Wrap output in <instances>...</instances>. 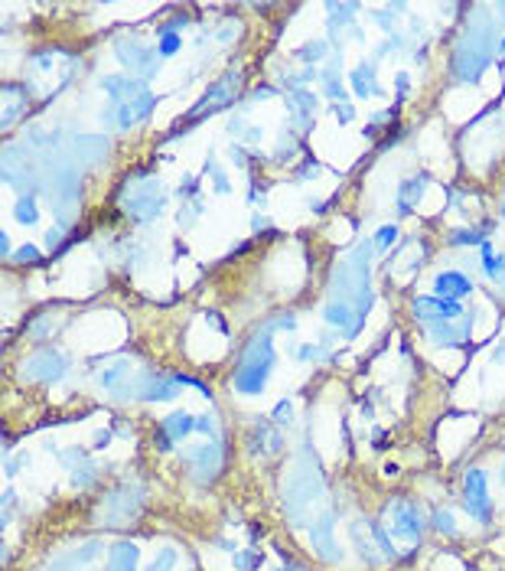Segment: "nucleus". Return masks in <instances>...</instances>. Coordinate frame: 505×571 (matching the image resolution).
<instances>
[{
    "label": "nucleus",
    "mask_w": 505,
    "mask_h": 571,
    "mask_svg": "<svg viewBox=\"0 0 505 571\" xmlns=\"http://www.w3.org/2000/svg\"><path fill=\"white\" fill-rule=\"evenodd\" d=\"M179 49H183V36H179V33H167V36H160L157 56H160V59H170V56H177Z\"/></svg>",
    "instance_id": "nucleus-28"
},
{
    "label": "nucleus",
    "mask_w": 505,
    "mask_h": 571,
    "mask_svg": "<svg viewBox=\"0 0 505 571\" xmlns=\"http://www.w3.org/2000/svg\"><path fill=\"white\" fill-rule=\"evenodd\" d=\"M254 454H278L280 447H284V437L274 431V425L271 421H258V428L251 431V444H248Z\"/></svg>",
    "instance_id": "nucleus-14"
},
{
    "label": "nucleus",
    "mask_w": 505,
    "mask_h": 571,
    "mask_svg": "<svg viewBox=\"0 0 505 571\" xmlns=\"http://www.w3.org/2000/svg\"><path fill=\"white\" fill-rule=\"evenodd\" d=\"M424 526H427V522H424L421 506L411 503V500H395V503L388 506V512H385V529L391 532V538L404 542L408 548L421 542Z\"/></svg>",
    "instance_id": "nucleus-3"
},
{
    "label": "nucleus",
    "mask_w": 505,
    "mask_h": 571,
    "mask_svg": "<svg viewBox=\"0 0 505 571\" xmlns=\"http://www.w3.org/2000/svg\"><path fill=\"white\" fill-rule=\"evenodd\" d=\"M114 56H118L121 62H124L131 72H134L137 78H153V72L160 69V56H157V49H147L143 43H137V40H131V36H124V40H118L114 43Z\"/></svg>",
    "instance_id": "nucleus-5"
},
{
    "label": "nucleus",
    "mask_w": 505,
    "mask_h": 571,
    "mask_svg": "<svg viewBox=\"0 0 505 571\" xmlns=\"http://www.w3.org/2000/svg\"><path fill=\"white\" fill-rule=\"evenodd\" d=\"M13 252H17V248L10 245V235H7V232H0V255H4V258H13Z\"/></svg>",
    "instance_id": "nucleus-43"
},
{
    "label": "nucleus",
    "mask_w": 505,
    "mask_h": 571,
    "mask_svg": "<svg viewBox=\"0 0 505 571\" xmlns=\"http://www.w3.org/2000/svg\"><path fill=\"white\" fill-rule=\"evenodd\" d=\"M108 571H137V546L114 542L108 548Z\"/></svg>",
    "instance_id": "nucleus-17"
},
{
    "label": "nucleus",
    "mask_w": 505,
    "mask_h": 571,
    "mask_svg": "<svg viewBox=\"0 0 505 571\" xmlns=\"http://www.w3.org/2000/svg\"><path fill=\"white\" fill-rule=\"evenodd\" d=\"M323 320H326L329 326H336L345 340H352L355 333L362 330V314L352 310L345 300H333V304H326V307H323Z\"/></svg>",
    "instance_id": "nucleus-9"
},
{
    "label": "nucleus",
    "mask_w": 505,
    "mask_h": 571,
    "mask_svg": "<svg viewBox=\"0 0 505 571\" xmlns=\"http://www.w3.org/2000/svg\"><path fill=\"white\" fill-rule=\"evenodd\" d=\"M186 467L193 470L202 483H209L222 467V444L209 441V444H199V447H189L186 451Z\"/></svg>",
    "instance_id": "nucleus-8"
},
{
    "label": "nucleus",
    "mask_w": 505,
    "mask_h": 571,
    "mask_svg": "<svg viewBox=\"0 0 505 571\" xmlns=\"http://www.w3.org/2000/svg\"><path fill=\"white\" fill-rule=\"evenodd\" d=\"M333 114H336L339 124H349L355 118V105L352 102H343V105H333Z\"/></svg>",
    "instance_id": "nucleus-36"
},
{
    "label": "nucleus",
    "mask_w": 505,
    "mask_h": 571,
    "mask_svg": "<svg viewBox=\"0 0 505 571\" xmlns=\"http://www.w3.org/2000/svg\"><path fill=\"white\" fill-rule=\"evenodd\" d=\"M59 242H62V232H59V229H49V232H46V245H49V248H56Z\"/></svg>",
    "instance_id": "nucleus-45"
},
{
    "label": "nucleus",
    "mask_w": 505,
    "mask_h": 571,
    "mask_svg": "<svg viewBox=\"0 0 505 571\" xmlns=\"http://www.w3.org/2000/svg\"><path fill=\"white\" fill-rule=\"evenodd\" d=\"M352 92L355 98H369V95H381V86L379 78H375V66L372 62H359V66L352 69Z\"/></svg>",
    "instance_id": "nucleus-15"
},
{
    "label": "nucleus",
    "mask_w": 505,
    "mask_h": 571,
    "mask_svg": "<svg viewBox=\"0 0 505 571\" xmlns=\"http://www.w3.org/2000/svg\"><path fill=\"white\" fill-rule=\"evenodd\" d=\"M278 353H274V326H264L244 343L242 363L235 369V392L242 395H261L268 385L271 372H274Z\"/></svg>",
    "instance_id": "nucleus-1"
},
{
    "label": "nucleus",
    "mask_w": 505,
    "mask_h": 571,
    "mask_svg": "<svg viewBox=\"0 0 505 571\" xmlns=\"http://www.w3.org/2000/svg\"><path fill=\"white\" fill-rule=\"evenodd\" d=\"M179 193H183V196H189L196 203V199H199V177H183V183H179Z\"/></svg>",
    "instance_id": "nucleus-38"
},
{
    "label": "nucleus",
    "mask_w": 505,
    "mask_h": 571,
    "mask_svg": "<svg viewBox=\"0 0 505 571\" xmlns=\"http://www.w3.org/2000/svg\"><path fill=\"white\" fill-rule=\"evenodd\" d=\"M398 239V225H381L379 232H375V239H372V245L379 248V252H385L388 245H395Z\"/></svg>",
    "instance_id": "nucleus-33"
},
{
    "label": "nucleus",
    "mask_w": 505,
    "mask_h": 571,
    "mask_svg": "<svg viewBox=\"0 0 505 571\" xmlns=\"http://www.w3.org/2000/svg\"><path fill=\"white\" fill-rule=\"evenodd\" d=\"M258 98H278V88H274V86H258L251 95H248V98H244V105L258 102Z\"/></svg>",
    "instance_id": "nucleus-40"
},
{
    "label": "nucleus",
    "mask_w": 505,
    "mask_h": 571,
    "mask_svg": "<svg viewBox=\"0 0 505 571\" xmlns=\"http://www.w3.org/2000/svg\"><path fill=\"white\" fill-rule=\"evenodd\" d=\"M294 356L300 359V363H316V359L326 356V346H323V343H307V346H297Z\"/></svg>",
    "instance_id": "nucleus-30"
},
{
    "label": "nucleus",
    "mask_w": 505,
    "mask_h": 571,
    "mask_svg": "<svg viewBox=\"0 0 505 571\" xmlns=\"http://www.w3.org/2000/svg\"><path fill=\"white\" fill-rule=\"evenodd\" d=\"M492 356H496V363H502V359H505V343H502V346H499L496 353H492Z\"/></svg>",
    "instance_id": "nucleus-47"
},
{
    "label": "nucleus",
    "mask_w": 505,
    "mask_h": 571,
    "mask_svg": "<svg viewBox=\"0 0 505 571\" xmlns=\"http://www.w3.org/2000/svg\"><path fill=\"white\" fill-rule=\"evenodd\" d=\"M196 431H199V435H206V437H212L215 431H219V428H215V418H212V415H199V418H196Z\"/></svg>",
    "instance_id": "nucleus-39"
},
{
    "label": "nucleus",
    "mask_w": 505,
    "mask_h": 571,
    "mask_svg": "<svg viewBox=\"0 0 505 571\" xmlns=\"http://www.w3.org/2000/svg\"><path fill=\"white\" fill-rule=\"evenodd\" d=\"M329 40H310V43H303L300 49H294V59L297 62H307V69H313L316 62L329 59Z\"/></svg>",
    "instance_id": "nucleus-18"
},
{
    "label": "nucleus",
    "mask_w": 505,
    "mask_h": 571,
    "mask_svg": "<svg viewBox=\"0 0 505 571\" xmlns=\"http://www.w3.org/2000/svg\"><path fill=\"white\" fill-rule=\"evenodd\" d=\"M160 428L173 437V441H186V437L196 431V415H189V411H173V415H167L160 421Z\"/></svg>",
    "instance_id": "nucleus-16"
},
{
    "label": "nucleus",
    "mask_w": 505,
    "mask_h": 571,
    "mask_svg": "<svg viewBox=\"0 0 505 571\" xmlns=\"http://www.w3.org/2000/svg\"><path fill=\"white\" fill-rule=\"evenodd\" d=\"M486 235L489 232H482V229H456L450 235V242L453 245H486Z\"/></svg>",
    "instance_id": "nucleus-27"
},
{
    "label": "nucleus",
    "mask_w": 505,
    "mask_h": 571,
    "mask_svg": "<svg viewBox=\"0 0 505 571\" xmlns=\"http://www.w3.org/2000/svg\"><path fill=\"white\" fill-rule=\"evenodd\" d=\"M66 372H69V359L56 350H36L20 366V375L30 379V382H59V379H66Z\"/></svg>",
    "instance_id": "nucleus-4"
},
{
    "label": "nucleus",
    "mask_w": 505,
    "mask_h": 571,
    "mask_svg": "<svg viewBox=\"0 0 505 571\" xmlns=\"http://www.w3.org/2000/svg\"><path fill=\"white\" fill-rule=\"evenodd\" d=\"M177 562H179L177 548H173V546H163L160 555H157V558L147 565V571H173V565H177Z\"/></svg>",
    "instance_id": "nucleus-26"
},
{
    "label": "nucleus",
    "mask_w": 505,
    "mask_h": 571,
    "mask_svg": "<svg viewBox=\"0 0 505 571\" xmlns=\"http://www.w3.org/2000/svg\"><path fill=\"white\" fill-rule=\"evenodd\" d=\"M13 264H40L42 255H40V248L36 245H20L17 252H13V258H10Z\"/></svg>",
    "instance_id": "nucleus-32"
},
{
    "label": "nucleus",
    "mask_w": 505,
    "mask_h": 571,
    "mask_svg": "<svg viewBox=\"0 0 505 571\" xmlns=\"http://www.w3.org/2000/svg\"><path fill=\"white\" fill-rule=\"evenodd\" d=\"M434 294L444 300H460L466 294H473V281L463 271H440L434 278Z\"/></svg>",
    "instance_id": "nucleus-12"
},
{
    "label": "nucleus",
    "mask_w": 505,
    "mask_h": 571,
    "mask_svg": "<svg viewBox=\"0 0 505 571\" xmlns=\"http://www.w3.org/2000/svg\"><path fill=\"white\" fill-rule=\"evenodd\" d=\"M167 189H163L160 179H134V187H127L124 199H121V206H124V213L131 216V219L137 222H150L157 219V216H163V209H167Z\"/></svg>",
    "instance_id": "nucleus-2"
},
{
    "label": "nucleus",
    "mask_w": 505,
    "mask_h": 571,
    "mask_svg": "<svg viewBox=\"0 0 505 571\" xmlns=\"http://www.w3.org/2000/svg\"><path fill=\"white\" fill-rule=\"evenodd\" d=\"M434 526H437L440 532H456V526H453V516H450V512H444V510H440V512H434Z\"/></svg>",
    "instance_id": "nucleus-41"
},
{
    "label": "nucleus",
    "mask_w": 505,
    "mask_h": 571,
    "mask_svg": "<svg viewBox=\"0 0 505 571\" xmlns=\"http://www.w3.org/2000/svg\"><path fill=\"white\" fill-rule=\"evenodd\" d=\"M271 415H274V425H290V421H294V401L280 399L278 405H274V411H271Z\"/></svg>",
    "instance_id": "nucleus-34"
},
{
    "label": "nucleus",
    "mask_w": 505,
    "mask_h": 571,
    "mask_svg": "<svg viewBox=\"0 0 505 571\" xmlns=\"http://www.w3.org/2000/svg\"><path fill=\"white\" fill-rule=\"evenodd\" d=\"M482 271H486L489 278L499 284V288L505 284V258L496 255V252H492L489 245H482Z\"/></svg>",
    "instance_id": "nucleus-20"
},
{
    "label": "nucleus",
    "mask_w": 505,
    "mask_h": 571,
    "mask_svg": "<svg viewBox=\"0 0 505 571\" xmlns=\"http://www.w3.org/2000/svg\"><path fill=\"white\" fill-rule=\"evenodd\" d=\"M287 108H290V118L300 124V131H310L313 128V118L320 111V102L310 88H297V92L287 95Z\"/></svg>",
    "instance_id": "nucleus-11"
},
{
    "label": "nucleus",
    "mask_w": 505,
    "mask_h": 571,
    "mask_svg": "<svg viewBox=\"0 0 505 571\" xmlns=\"http://www.w3.org/2000/svg\"><path fill=\"white\" fill-rule=\"evenodd\" d=\"M502 216H505V206H502Z\"/></svg>",
    "instance_id": "nucleus-49"
},
{
    "label": "nucleus",
    "mask_w": 505,
    "mask_h": 571,
    "mask_svg": "<svg viewBox=\"0 0 505 571\" xmlns=\"http://www.w3.org/2000/svg\"><path fill=\"white\" fill-rule=\"evenodd\" d=\"M427 179H430L427 173H414V177L398 183V216H411L414 203L421 199L424 187H427Z\"/></svg>",
    "instance_id": "nucleus-13"
},
{
    "label": "nucleus",
    "mask_w": 505,
    "mask_h": 571,
    "mask_svg": "<svg viewBox=\"0 0 505 571\" xmlns=\"http://www.w3.org/2000/svg\"><path fill=\"white\" fill-rule=\"evenodd\" d=\"M202 213H206V206H202V199H196V203H189V206H183V209H179L177 222L183 225V229H189V225H193V222L199 219Z\"/></svg>",
    "instance_id": "nucleus-31"
},
{
    "label": "nucleus",
    "mask_w": 505,
    "mask_h": 571,
    "mask_svg": "<svg viewBox=\"0 0 505 571\" xmlns=\"http://www.w3.org/2000/svg\"><path fill=\"white\" fill-rule=\"evenodd\" d=\"M228 131H232V137H238V144H258L261 141V128H254V124H244L242 118H232V124H228Z\"/></svg>",
    "instance_id": "nucleus-23"
},
{
    "label": "nucleus",
    "mask_w": 505,
    "mask_h": 571,
    "mask_svg": "<svg viewBox=\"0 0 505 571\" xmlns=\"http://www.w3.org/2000/svg\"><path fill=\"white\" fill-rule=\"evenodd\" d=\"M127 369H131V363H127V359L111 363L108 369H101V372H98V385L105 389V392H114V389H118V382L127 375Z\"/></svg>",
    "instance_id": "nucleus-19"
},
{
    "label": "nucleus",
    "mask_w": 505,
    "mask_h": 571,
    "mask_svg": "<svg viewBox=\"0 0 505 571\" xmlns=\"http://www.w3.org/2000/svg\"><path fill=\"white\" fill-rule=\"evenodd\" d=\"M280 571H290V568H280Z\"/></svg>",
    "instance_id": "nucleus-48"
},
{
    "label": "nucleus",
    "mask_w": 505,
    "mask_h": 571,
    "mask_svg": "<svg viewBox=\"0 0 505 571\" xmlns=\"http://www.w3.org/2000/svg\"><path fill=\"white\" fill-rule=\"evenodd\" d=\"M411 314L421 324H440V320H463L466 310L460 307V300H444V298H414Z\"/></svg>",
    "instance_id": "nucleus-7"
},
{
    "label": "nucleus",
    "mask_w": 505,
    "mask_h": 571,
    "mask_svg": "<svg viewBox=\"0 0 505 571\" xmlns=\"http://www.w3.org/2000/svg\"><path fill=\"white\" fill-rule=\"evenodd\" d=\"M251 229H254V232L271 229V219H264V216H254V219H251Z\"/></svg>",
    "instance_id": "nucleus-46"
},
{
    "label": "nucleus",
    "mask_w": 505,
    "mask_h": 571,
    "mask_svg": "<svg viewBox=\"0 0 505 571\" xmlns=\"http://www.w3.org/2000/svg\"><path fill=\"white\" fill-rule=\"evenodd\" d=\"M264 565V555L254 548H238L235 552V568L238 571H258Z\"/></svg>",
    "instance_id": "nucleus-25"
},
{
    "label": "nucleus",
    "mask_w": 505,
    "mask_h": 571,
    "mask_svg": "<svg viewBox=\"0 0 505 571\" xmlns=\"http://www.w3.org/2000/svg\"><path fill=\"white\" fill-rule=\"evenodd\" d=\"M206 320H209V326H215V330L222 333V336H228V326H225V320H222L215 310H206Z\"/></svg>",
    "instance_id": "nucleus-42"
},
{
    "label": "nucleus",
    "mask_w": 505,
    "mask_h": 571,
    "mask_svg": "<svg viewBox=\"0 0 505 571\" xmlns=\"http://www.w3.org/2000/svg\"><path fill=\"white\" fill-rule=\"evenodd\" d=\"M13 219L20 225H36L40 222V209H36V199L33 196H20L17 206H13Z\"/></svg>",
    "instance_id": "nucleus-22"
},
{
    "label": "nucleus",
    "mask_w": 505,
    "mask_h": 571,
    "mask_svg": "<svg viewBox=\"0 0 505 571\" xmlns=\"http://www.w3.org/2000/svg\"><path fill=\"white\" fill-rule=\"evenodd\" d=\"M359 10V4H329L326 13H329V33H336L343 26H349L352 13Z\"/></svg>",
    "instance_id": "nucleus-21"
},
{
    "label": "nucleus",
    "mask_w": 505,
    "mask_h": 571,
    "mask_svg": "<svg viewBox=\"0 0 505 571\" xmlns=\"http://www.w3.org/2000/svg\"><path fill=\"white\" fill-rule=\"evenodd\" d=\"M206 173H212V189H215L219 196H228V193H232V183H228V177L222 173L219 163H215V157H206Z\"/></svg>",
    "instance_id": "nucleus-24"
},
{
    "label": "nucleus",
    "mask_w": 505,
    "mask_h": 571,
    "mask_svg": "<svg viewBox=\"0 0 505 571\" xmlns=\"http://www.w3.org/2000/svg\"><path fill=\"white\" fill-rule=\"evenodd\" d=\"M316 173H320V160H316V157H310V154H307V157H303V163H300V167H297V170H294V183H307V179H310V177H316Z\"/></svg>",
    "instance_id": "nucleus-29"
},
{
    "label": "nucleus",
    "mask_w": 505,
    "mask_h": 571,
    "mask_svg": "<svg viewBox=\"0 0 505 571\" xmlns=\"http://www.w3.org/2000/svg\"><path fill=\"white\" fill-rule=\"evenodd\" d=\"M111 437H114L111 431H98V435H95V451H105L111 444Z\"/></svg>",
    "instance_id": "nucleus-44"
},
{
    "label": "nucleus",
    "mask_w": 505,
    "mask_h": 571,
    "mask_svg": "<svg viewBox=\"0 0 505 571\" xmlns=\"http://www.w3.org/2000/svg\"><path fill=\"white\" fill-rule=\"evenodd\" d=\"M294 151H297V141H290V144H287V134H284L278 141V147H274V163H290L297 157Z\"/></svg>",
    "instance_id": "nucleus-35"
},
{
    "label": "nucleus",
    "mask_w": 505,
    "mask_h": 571,
    "mask_svg": "<svg viewBox=\"0 0 505 571\" xmlns=\"http://www.w3.org/2000/svg\"><path fill=\"white\" fill-rule=\"evenodd\" d=\"M153 447H157L160 454H167V451H173V447H177V441H173V437H170L163 428H157V435H153Z\"/></svg>",
    "instance_id": "nucleus-37"
},
{
    "label": "nucleus",
    "mask_w": 505,
    "mask_h": 571,
    "mask_svg": "<svg viewBox=\"0 0 505 571\" xmlns=\"http://www.w3.org/2000/svg\"><path fill=\"white\" fill-rule=\"evenodd\" d=\"M463 503H466V512L473 519L480 522H489L492 519V500H489V490H486V473L482 470H470L463 480Z\"/></svg>",
    "instance_id": "nucleus-6"
},
{
    "label": "nucleus",
    "mask_w": 505,
    "mask_h": 571,
    "mask_svg": "<svg viewBox=\"0 0 505 571\" xmlns=\"http://www.w3.org/2000/svg\"><path fill=\"white\" fill-rule=\"evenodd\" d=\"M98 86L111 95V102H118V105H127V102H134V98H141L143 92H150L147 82L137 76H105Z\"/></svg>",
    "instance_id": "nucleus-10"
}]
</instances>
